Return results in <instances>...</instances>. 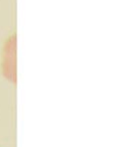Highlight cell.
<instances>
[{"label": "cell", "instance_id": "cell-1", "mask_svg": "<svg viewBox=\"0 0 131 147\" xmlns=\"http://www.w3.org/2000/svg\"><path fill=\"white\" fill-rule=\"evenodd\" d=\"M9 61H12V63L14 64V37H12V42H9V44H7V49L5 50L4 63H3L4 76L7 79L14 82L16 81V74L10 67Z\"/></svg>", "mask_w": 131, "mask_h": 147}]
</instances>
